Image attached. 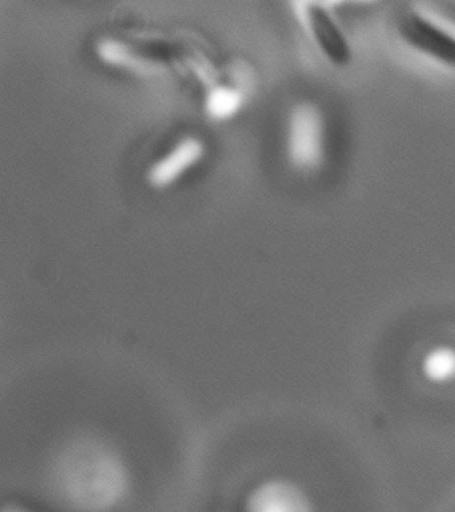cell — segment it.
<instances>
[{
  "label": "cell",
  "instance_id": "1",
  "mask_svg": "<svg viewBox=\"0 0 455 512\" xmlns=\"http://www.w3.org/2000/svg\"><path fill=\"white\" fill-rule=\"evenodd\" d=\"M398 32L407 46L455 68V36L433 20L409 12L399 20Z\"/></svg>",
  "mask_w": 455,
  "mask_h": 512
},
{
  "label": "cell",
  "instance_id": "2",
  "mask_svg": "<svg viewBox=\"0 0 455 512\" xmlns=\"http://www.w3.org/2000/svg\"><path fill=\"white\" fill-rule=\"evenodd\" d=\"M311 35L322 54L337 67H345L353 59V48L333 15L321 3L306 4L305 11Z\"/></svg>",
  "mask_w": 455,
  "mask_h": 512
},
{
  "label": "cell",
  "instance_id": "3",
  "mask_svg": "<svg viewBox=\"0 0 455 512\" xmlns=\"http://www.w3.org/2000/svg\"><path fill=\"white\" fill-rule=\"evenodd\" d=\"M201 140L189 138L179 143L165 158L151 167L149 178L155 184H166L177 178L183 170L191 166L202 155Z\"/></svg>",
  "mask_w": 455,
  "mask_h": 512
},
{
  "label": "cell",
  "instance_id": "4",
  "mask_svg": "<svg viewBox=\"0 0 455 512\" xmlns=\"http://www.w3.org/2000/svg\"><path fill=\"white\" fill-rule=\"evenodd\" d=\"M314 122L306 110H298L294 114L291 126V152L297 162H307L313 147Z\"/></svg>",
  "mask_w": 455,
  "mask_h": 512
},
{
  "label": "cell",
  "instance_id": "5",
  "mask_svg": "<svg viewBox=\"0 0 455 512\" xmlns=\"http://www.w3.org/2000/svg\"><path fill=\"white\" fill-rule=\"evenodd\" d=\"M241 100L242 96L238 91L225 87L215 88L207 99V110L217 118H225L237 110Z\"/></svg>",
  "mask_w": 455,
  "mask_h": 512
},
{
  "label": "cell",
  "instance_id": "6",
  "mask_svg": "<svg viewBox=\"0 0 455 512\" xmlns=\"http://www.w3.org/2000/svg\"><path fill=\"white\" fill-rule=\"evenodd\" d=\"M5 512H22V511H19V510H13V508H11V510H7Z\"/></svg>",
  "mask_w": 455,
  "mask_h": 512
}]
</instances>
